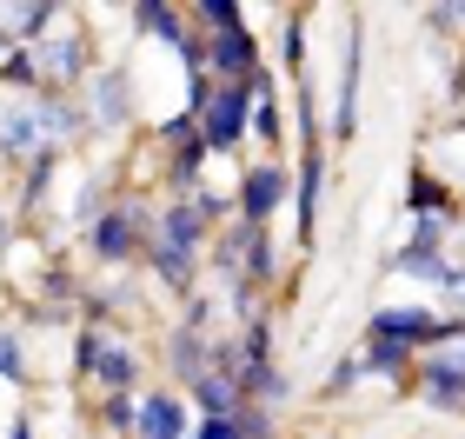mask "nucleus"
Listing matches in <instances>:
<instances>
[{
	"mask_svg": "<svg viewBox=\"0 0 465 439\" xmlns=\"http://www.w3.org/2000/svg\"><path fill=\"white\" fill-rule=\"evenodd\" d=\"M186 14H193L206 34H220V27H240V20H246V14H240V0H186Z\"/></svg>",
	"mask_w": 465,
	"mask_h": 439,
	"instance_id": "31",
	"label": "nucleus"
},
{
	"mask_svg": "<svg viewBox=\"0 0 465 439\" xmlns=\"http://www.w3.org/2000/svg\"><path fill=\"white\" fill-rule=\"evenodd\" d=\"M7 47H14V34H7V27H0V54H7Z\"/></svg>",
	"mask_w": 465,
	"mask_h": 439,
	"instance_id": "37",
	"label": "nucleus"
},
{
	"mask_svg": "<svg viewBox=\"0 0 465 439\" xmlns=\"http://www.w3.org/2000/svg\"><path fill=\"white\" fill-rule=\"evenodd\" d=\"M40 146H54L47 127H40V94H14L7 107H0V166H7V174H20Z\"/></svg>",
	"mask_w": 465,
	"mask_h": 439,
	"instance_id": "8",
	"label": "nucleus"
},
{
	"mask_svg": "<svg viewBox=\"0 0 465 439\" xmlns=\"http://www.w3.org/2000/svg\"><path fill=\"white\" fill-rule=\"evenodd\" d=\"M359 380H366L359 353H340V360L326 366V380H320V400H326V406H332V400H352V393H359Z\"/></svg>",
	"mask_w": 465,
	"mask_h": 439,
	"instance_id": "29",
	"label": "nucleus"
},
{
	"mask_svg": "<svg viewBox=\"0 0 465 439\" xmlns=\"http://www.w3.org/2000/svg\"><path fill=\"white\" fill-rule=\"evenodd\" d=\"M432 300H439V313H459V320H465V260H459L452 286H446V293H432Z\"/></svg>",
	"mask_w": 465,
	"mask_h": 439,
	"instance_id": "34",
	"label": "nucleus"
},
{
	"mask_svg": "<svg viewBox=\"0 0 465 439\" xmlns=\"http://www.w3.org/2000/svg\"><path fill=\"white\" fill-rule=\"evenodd\" d=\"M366 333H392V340H412L419 353H426V346L459 340L465 320H459V313H439V306H419V300H379Z\"/></svg>",
	"mask_w": 465,
	"mask_h": 439,
	"instance_id": "7",
	"label": "nucleus"
},
{
	"mask_svg": "<svg viewBox=\"0 0 465 439\" xmlns=\"http://www.w3.org/2000/svg\"><path fill=\"white\" fill-rule=\"evenodd\" d=\"M446 346H452V353H459V360H465V333H459V340H446Z\"/></svg>",
	"mask_w": 465,
	"mask_h": 439,
	"instance_id": "36",
	"label": "nucleus"
},
{
	"mask_svg": "<svg viewBox=\"0 0 465 439\" xmlns=\"http://www.w3.org/2000/svg\"><path fill=\"white\" fill-rule=\"evenodd\" d=\"M166 146V166H160V174H166V194H193V186L206 180V160H213V146H206V134L193 127V134H180V140H160Z\"/></svg>",
	"mask_w": 465,
	"mask_h": 439,
	"instance_id": "17",
	"label": "nucleus"
},
{
	"mask_svg": "<svg viewBox=\"0 0 465 439\" xmlns=\"http://www.w3.org/2000/svg\"><path fill=\"white\" fill-rule=\"evenodd\" d=\"M406 214H446V220H459V194L432 174V166H412V180H406Z\"/></svg>",
	"mask_w": 465,
	"mask_h": 439,
	"instance_id": "22",
	"label": "nucleus"
},
{
	"mask_svg": "<svg viewBox=\"0 0 465 439\" xmlns=\"http://www.w3.org/2000/svg\"><path fill=\"white\" fill-rule=\"evenodd\" d=\"M246 280L272 286L280 280V246H272V226H246Z\"/></svg>",
	"mask_w": 465,
	"mask_h": 439,
	"instance_id": "25",
	"label": "nucleus"
},
{
	"mask_svg": "<svg viewBox=\"0 0 465 439\" xmlns=\"http://www.w3.org/2000/svg\"><path fill=\"white\" fill-rule=\"evenodd\" d=\"M359 80H366V20L346 14V40H340V80H332V107H326V140H352L359 134Z\"/></svg>",
	"mask_w": 465,
	"mask_h": 439,
	"instance_id": "6",
	"label": "nucleus"
},
{
	"mask_svg": "<svg viewBox=\"0 0 465 439\" xmlns=\"http://www.w3.org/2000/svg\"><path fill=\"white\" fill-rule=\"evenodd\" d=\"M193 439H246V433H240L232 413H200V420H193Z\"/></svg>",
	"mask_w": 465,
	"mask_h": 439,
	"instance_id": "33",
	"label": "nucleus"
},
{
	"mask_svg": "<svg viewBox=\"0 0 465 439\" xmlns=\"http://www.w3.org/2000/svg\"><path fill=\"white\" fill-rule=\"evenodd\" d=\"M146 234H153V200L146 194H114L100 206V220L87 226V246L100 266H114V274H134L140 254H146Z\"/></svg>",
	"mask_w": 465,
	"mask_h": 439,
	"instance_id": "1",
	"label": "nucleus"
},
{
	"mask_svg": "<svg viewBox=\"0 0 465 439\" xmlns=\"http://www.w3.org/2000/svg\"><path fill=\"white\" fill-rule=\"evenodd\" d=\"M34 54H40V80H47L54 94H80L87 74L100 67L94 60V34L80 27V20H54V27L34 40Z\"/></svg>",
	"mask_w": 465,
	"mask_h": 439,
	"instance_id": "4",
	"label": "nucleus"
},
{
	"mask_svg": "<svg viewBox=\"0 0 465 439\" xmlns=\"http://www.w3.org/2000/svg\"><path fill=\"white\" fill-rule=\"evenodd\" d=\"M412 386L432 413H465V360L452 346H426L412 366Z\"/></svg>",
	"mask_w": 465,
	"mask_h": 439,
	"instance_id": "9",
	"label": "nucleus"
},
{
	"mask_svg": "<svg viewBox=\"0 0 465 439\" xmlns=\"http://www.w3.org/2000/svg\"><path fill=\"white\" fill-rule=\"evenodd\" d=\"M27 333H20V320H0V380H7V386H20V380H27Z\"/></svg>",
	"mask_w": 465,
	"mask_h": 439,
	"instance_id": "28",
	"label": "nucleus"
},
{
	"mask_svg": "<svg viewBox=\"0 0 465 439\" xmlns=\"http://www.w3.org/2000/svg\"><path fill=\"white\" fill-rule=\"evenodd\" d=\"M60 160H67V146H40V154L14 174V214H40L54 194V180H60Z\"/></svg>",
	"mask_w": 465,
	"mask_h": 439,
	"instance_id": "19",
	"label": "nucleus"
},
{
	"mask_svg": "<svg viewBox=\"0 0 465 439\" xmlns=\"http://www.w3.org/2000/svg\"><path fill=\"white\" fill-rule=\"evenodd\" d=\"M54 20H67V0H7V14H0V27L14 40H40L54 27Z\"/></svg>",
	"mask_w": 465,
	"mask_h": 439,
	"instance_id": "21",
	"label": "nucleus"
},
{
	"mask_svg": "<svg viewBox=\"0 0 465 439\" xmlns=\"http://www.w3.org/2000/svg\"><path fill=\"white\" fill-rule=\"evenodd\" d=\"M272 60H280L292 80L306 74V20H300V14H280V40H272Z\"/></svg>",
	"mask_w": 465,
	"mask_h": 439,
	"instance_id": "27",
	"label": "nucleus"
},
{
	"mask_svg": "<svg viewBox=\"0 0 465 439\" xmlns=\"http://www.w3.org/2000/svg\"><path fill=\"white\" fill-rule=\"evenodd\" d=\"M359 366H366V380H379V386H412L419 346H412V340H392V333H366Z\"/></svg>",
	"mask_w": 465,
	"mask_h": 439,
	"instance_id": "15",
	"label": "nucleus"
},
{
	"mask_svg": "<svg viewBox=\"0 0 465 439\" xmlns=\"http://www.w3.org/2000/svg\"><path fill=\"white\" fill-rule=\"evenodd\" d=\"M140 266H153V280L173 293V300H186V293L200 286V246H180V240H160V234H146V254Z\"/></svg>",
	"mask_w": 465,
	"mask_h": 439,
	"instance_id": "12",
	"label": "nucleus"
},
{
	"mask_svg": "<svg viewBox=\"0 0 465 439\" xmlns=\"http://www.w3.org/2000/svg\"><path fill=\"white\" fill-rule=\"evenodd\" d=\"M246 94H252V146L260 154H286V114H280V74L266 67H252L246 74Z\"/></svg>",
	"mask_w": 465,
	"mask_h": 439,
	"instance_id": "11",
	"label": "nucleus"
},
{
	"mask_svg": "<svg viewBox=\"0 0 465 439\" xmlns=\"http://www.w3.org/2000/svg\"><path fill=\"white\" fill-rule=\"evenodd\" d=\"M426 34L446 40V47H459L465 40V0H426Z\"/></svg>",
	"mask_w": 465,
	"mask_h": 439,
	"instance_id": "30",
	"label": "nucleus"
},
{
	"mask_svg": "<svg viewBox=\"0 0 465 439\" xmlns=\"http://www.w3.org/2000/svg\"><path fill=\"white\" fill-rule=\"evenodd\" d=\"M200 134L206 146H213V160H240L246 154V140H252V94H246V80H213V94H206V107H200Z\"/></svg>",
	"mask_w": 465,
	"mask_h": 439,
	"instance_id": "5",
	"label": "nucleus"
},
{
	"mask_svg": "<svg viewBox=\"0 0 465 439\" xmlns=\"http://www.w3.org/2000/svg\"><path fill=\"white\" fill-rule=\"evenodd\" d=\"M134 420H140V393H100V426L107 439H134Z\"/></svg>",
	"mask_w": 465,
	"mask_h": 439,
	"instance_id": "26",
	"label": "nucleus"
},
{
	"mask_svg": "<svg viewBox=\"0 0 465 439\" xmlns=\"http://www.w3.org/2000/svg\"><path fill=\"white\" fill-rule=\"evenodd\" d=\"M206 366H213V333H206V326H186V320H180L173 333H166V373H173V386L186 393V386H193Z\"/></svg>",
	"mask_w": 465,
	"mask_h": 439,
	"instance_id": "16",
	"label": "nucleus"
},
{
	"mask_svg": "<svg viewBox=\"0 0 465 439\" xmlns=\"http://www.w3.org/2000/svg\"><path fill=\"white\" fill-rule=\"evenodd\" d=\"M232 420H240L246 439H280V420H272V406H260V400H246L240 413H232Z\"/></svg>",
	"mask_w": 465,
	"mask_h": 439,
	"instance_id": "32",
	"label": "nucleus"
},
{
	"mask_svg": "<svg viewBox=\"0 0 465 439\" xmlns=\"http://www.w3.org/2000/svg\"><path fill=\"white\" fill-rule=\"evenodd\" d=\"M186 400H193V413H240V406H246V393H240V380H232V373L206 366L200 380L186 386Z\"/></svg>",
	"mask_w": 465,
	"mask_h": 439,
	"instance_id": "23",
	"label": "nucleus"
},
{
	"mask_svg": "<svg viewBox=\"0 0 465 439\" xmlns=\"http://www.w3.org/2000/svg\"><path fill=\"white\" fill-rule=\"evenodd\" d=\"M107 200H114V174H80V180L67 186V200H60V220L87 234V226L100 220V206H107Z\"/></svg>",
	"mask_w": 465,
	"mask_h": 439,
	"instance_id": "20",
	"label": "nucleus"
},
{
	"mask_svg": "<svg viewBox=\"0 0 465 439\" xmlns=\"http://www.w3.org/2000/svg\"><path fill=\"white\" fill-rule=\"evenodd\" d=\"M286 194H292V166L280 154H252L232 174V220L272 226V214H286Z\"/></svg>",
	"mask_w": 465,
	"mask_h": 439,
	"instance_id": "3",
	"label": "nucleus"
},
{
	"mask_svg": "<svg viewBox=\"0 0 465 439\" xmlns=\"http://www.w3.org/2000/svg\"><path fill=\"white\" fill-rule=\"evenodd\" d=\"M260 60H266V54H260V40H252L246 20H240V27L206 34V74H213V80H246Z\"/></svg>",
	"mask_w": 465,
	"mask_h": 439,
	"instance_id": "14",
	"label": "nucleus"
},
{
	"mask_svg": "<svg viewBox=\"0 0 465 439\" xmlns=\"http://www.w3.org/2000/svg\"><path fill=\"white\" fill-rule=\"evenodd\" d=\"M0 87H7V94H40V87H47V80H40L34 40H14V47L0 54Z\"/></svg>",
	"mask_w": 465,
	"mask_h": 439,
	"instance_id": "24",
	"label": "nucleus"
},
{
	"mask_svg": "<svg viewBox=\"0 0 465 439\" xmlns=\"http://www.w3.org/2000/svg\"><path fill=\"white\" fill-rule=\"evenodd\" d=\"M193 400L180 386H153L140 393V420H134V439H193Z\"/></svg>",
	"mask_w": 465,
	"mask_h": 439,
	"instance_id": "10",
	"label": "nucleus"
},
{
	"mask_svg": "<svg viewBox=\"0 0 465 439\" xmlns=\"http://www.w3.org/2000/svg\"><path fill=\"white\" fill-rule=\"evenodd\" d=\"M213 226H220V220L206 214L193 194H173V200L153 206V234H160V240H180V246H200V254H206V240H213Z\"/></svg>",
	"mask_w": 465,
	"mask_h": 439,
	"instance_id": "13",
	"label": "nucleus"
},
{
	"mask_svg": "<svg viewBox=\"0 0 465 439\" xmlns=\"http://www.w3.org/2000/svg\"><path fill=\"white\" fill-rule=\"evenodd\" d=\"M40 127H47L54 146H80V140L94 134L87 100H80V94H54V87H40Z\"/></svg>",
	"mask_w": 465,
	"mask_h": 439,
	"instance_id": "18",
	"label": "nucleus"
},
{
	"mask_svg": "<svg viewBox=\"0 0 465 439\" xmlns=\"http://www.w3.org/2000/svg\"><path fill=\"white\" fill-rule=\"evenodd\" d=\"M7 254H14V200L0 194V274H7Z\"/></svg>",
	"mask_w": 465,
	"mask_h": 439,
	"instance_id": "35",
	"label": "nucleus"
},
{
	"mask_svg": "<svg viewBox=\"0 0 465 439\" xmlns=\"http://www.w3.org/2000/svg\"><path fill=\"white\" fill-rule=\"evenodd\" d=\"M80 100H87V120H94L100 140H120V134L140 127V87H134L126 60H100L87 74V87H80Z\"/></svg>",
	"mask_w": 465,
	"mask_h": 439,
	"instance_id": "2",
	"label": "nucleus"
}]
</instances>
